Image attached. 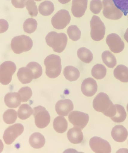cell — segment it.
Segmentation results:
<instances>
[{"label":"cell","mask_w":128,"mask_h":153,"mask_svg":"<svg viewBox=\"0 0 128 153\" xmlns=\"http://www.w3.org/2000/svg\"><path fill=\"white\" fill-rule=\"evenodd\" d=\"M4 122L7 124L14 123L17 118L16 111L14 109H8L5 111L3 116Z\"/></svg>","instance_id":"32"},{"label":"cell","mask_w":128,"mask_h":153,"mask_svg":"<svg viewBox=\"0 0 128 153\" xmlns=\"http://www.w3.org/2000/svg\"><path fill=\"white\" fill-rule=\"evenodd\" d=\"M116 110L113 116L110 118L114 122L121 123L126 119L127 114L124 107L120 105L115 104Z\"/></svg>","instance_id":"25"},{"label":"cell","mask_w":128,"mask_h":153,"mask_svg":"<svg viewBox=\"0 0 128 153\" xmlns=\"http://www.w3.org/2000/svg\"><path fill=\"white\" fill-rule=\"evenodd\" d=\"M67 135L68 140L73 144H79L83 139V134L81 129L77 127H74L70 129Z\"/></svg>","instance_id":"19"},{"label":"cell","mask_w":128,"mask_h":153,"mask_svg":"<svg viewBox=\"0 0 128 153\" xmlns=\"http://www.w3.org/2000/svg\"><path fill=\"white\" fill-rule=\"evenodd\" d=\"M37 23L35 19L29 18L26 19L24 22L23 28L24 31L27 33H31L36 30Z\"/></svg>","instance_id":"31"},{"label":"cell","mask_w":128,"mask_h":153,"mask_svg":"<svg viewBox=\"0 0 128 153\" xmlns=\"http://www.w3.org/2000/svg\"><path fill=\"white\" fill-rule=\"evenodd\" d=\"M4 102L6 106L9 108H17L21 103L20 94L16 92L8 93L4 97Z\"/></svg>","instance_id":"18"},{"label":"cell","mask_w":128,"mask_h":153,"mask_svg":"<svg viewBox=\"0 0 128 153\" xmlns=\"http://www.w3.org/2000/svg\"><path fill=\"white\" fill-rule=\"evenodd\" d=\"M18 93L20 94L22 102H27L32 94L31 89L28 86L22 87L19 90Z\"/></svg>","instance_id":"35"},{"label":"cell","mask_w":128,"mask_h":153,"mask_svg":"<svg viewBox=\"0 0 128 153\" xmlns=\"http://www.w3.org/2000/svg\"><path fill=\"white\" fill-rule=\"evenodd\" d=\"M63 74L66 79L70 81H76L80 75L78 69L72 66L65 67L63 71Z\"/></svg>","instance_id":"24"},{"label":"cell","mask_w":128,"mask_h":153,"mask_svg":"<svg viewBox=\"0 0 128 153\" xmlns=\"http://www.w3.org/2000/svg\"><path fill=\"white\" fill-rule=\"evenodd\" d=\"M47 45L52 48L53 51L60 53L66 47L68 41L67 37L64 33H57L55 31L49 32L45 37Z\"/></svg>","instance_id":"1"},{"label":"cell","mask_w":128,"mask_h":153,"mask_svg":"<svg viewBox=\"0 0 128 153\" xmlns=\"http://www.w3.org/2000/svg\"><path fill=\"white\" fill-rule=\"evenodd\" d=\"M16 68L15 64L11 61L4 62L0 65V82L2 84L7 85L11 82Z\"/></svg>","instance_id":"7"},{"label":"cell","mask_w":128,"mask_h":153,"mask_svg":"<svg viewBox=\"0 0 128 153\" xmlns=\"http://www.w3.org/2000/svg\"></svg>","instance_id":"45"},{"label":"cell","mask_w":128,"mask_h":153,"mask_svg":"<svg viewBox=\"0 0 128 153\" xmlns=\"http://www.w3.org/2000/svg\"><path fill=\"white\" fill-rule=\"evenodd\" d=\"M24 130L23 126L20 123H16L8 127L4 131L3 138L5 143L11 144Z\"/></svg>","instance_id":"10"},{"label":"cell","mask_w":128,"mask_h":153,"mask_svg":"<svg viewBox=\"0 0 128 153\" xmlns=\"http://www.w3.org/2000/svg\"><path fill=\"white\" fill-rule=\"evenodd\" d=\"M45 142L44 136L40 133L36 132L32 134L29 139V143L31 147L36 149L42 147Z\"/></svg>","instance_id":"21"},{"label":"cell","mask_w":128,"mask_h":153,"mask_svg":"<svg viewBox=\"0 0 128 153\" xmlns=\"http://www.w3.org/2000/svg\"><path fill=\"white\" fill-rule=\"evenodd\" d=\"M0 21V33L6 31L8 29V24L7 21L1 19Z\"/></svg>","instance_id":"40"},{"label":"cell","mask_w":128,"mask_h":153,"mask_svg":"<svg viewBox=\"0 0 128 153\" xmlns=\"http://www.w3.org/2000/svg\"><path fill=\"white\" fill-rule=\"evenodd\" d=\"M35 0L36 1H41L42 0Z\"/></svg>","instance_id":"44"},{"label":"cell","mask_w":128,"mask_h":153,"mask_svg":"<svg viewBox=\"0 0 128 153\" xmlns=\"http://www.w3.org/2000/svg\"><path fill=\"white\" fill-rule=\"evenodd\" d=\"M53 126L54 130L59 133L64 132L68 128V122L65 118L63 116H58L54 120Z\"/></svg>","instance_id":"23"},{"label":"cell","mask_w":128,"mask_h":153,"mask_svg":"<svg viewBox=\"0 0 128 153\" xmlns=\"http://www.w3.org/2000/svg\"><path fill=\"white\" fill-rule=\"evenodd\" d=\"M33 42L30 37L24 35L14 37L11 40V47L16 54H20L30 50L32 48Z\"/></svg>","instance_id":"3"},{"label":"cell","mask_w":128,"mask_h":153,"mask_svg":"<svg viewBox=\"0 0 128 153\" xmlns=\"http://www.w3.org/2000/svg\"><path fill=\"white\" fill-rule=\"evenodd\" d=\"M111 135L116 141L122 142L127 139L128 132L127 129L122 125H116L112 129Z\"/></svg>","instance_id":"17"},{"label":"cell","mask_w":128,"mask_h":153,"mask_svg":"<svg viewBox=\"0 0 128 153\" xmlns=\"http://www.w3.org/2000/svg\"><path fill=\"white\" fill-rule=\"evenodd\" d=\"M27 0H11L12 5L16 8H22L25 6Z\"/></svg>","instance_id":"39"},{"label":"cell","mask_w":128,"mask_h":153,"mask_svg":"<svg viewBox=\"0 0 128 153\" xmlns=\"http://www.w3.org/2000/svg\"><path fill=\"white\" fill-rule=\"evenodd\" d=\"M69 121L74 127L83 129L87 125L89 120V115L78 111H73L68 115Z\"/></svg>","instance_id":"12"},{"label":"cell","mask_w":128,"mask_h":153,"mask_svg":"<svg viewBox=\"0 0 128 153\" xmlns=\"http://www.w3.org/2000/svg\"><path fill=\"white\" fill-rule=\"evenodd\" d=\"M114 77L123 82H128V68L123 65H118L113 71Z\"/></svg>","instance_id":"22"},{"label":"cell","mask_w":128,"mask_h":153,"mask_svg":"<svg viewBox=\"0 0 128 153\" xmlns=\"http://www.w3.org/2000/svg\"><path fill=\"white\" fill-rule=\"evenodd\" d=\"M33 115L35 124L39 128H45L50 123L51 117L49 114L42 106L39 105L34 107Z\"/></svg>","instance_id":"6"},{"label":"cell","mask_w":128,"mask_h":153,"mask_svg":"<svg viewBox=\"0 0 128 153\" xmlns=\"http://www.w3.org/2000/svg\"><path fill=\"white\" fill-rule=\"evenodd\" d=\"M92 150L96 153H110L111 148L109 143L101 138L95 136L91 138L89 142Z\"/></svg>","instance_id":"11"},{"label":"cell","mask_w":128,"mask_h":153,"mask_svg":"<svg viewBox=\"0 0 128 153\" xmlns=\"http://www.w3.org/2000/svg\"><path fill=\"white\" fill-rule=\"evenodd\" d=\"M127 111L128 112V103L127 105Z\"/></svg>","instance_id":"43"},{"label":"cell","mask_w":128,"mask_h":153,"mask_svg":"<svg viewBox=\"0 0 128 153\" xmlns=\"http://www.w3.org/2000/svg\"><path fill=\"white\" fill-rule=\"evenodd\" d=\"M113 105L108 95L103 92L97 94L93 102L94 109L97 111L102 113L106 116Z\"/></svg>","instance_id":"4"},{"label":"cell","mask_w":128,"mask_h":153,"mask_svg":"<svg viewBox=\"0 0 128 153\" xmlns=\"http://www.w3.org/2000/svg\"><path fill=\"white\" fill-rule=\"evenodd\" d=\"M74 109V105L72 101L69 99L61 100L58 101L55 105V109L57 113L62 116H67L68 113Z\"/></svg>","instance_id":"15"},{"label":"cell","mask_w":128,"mask_h":153,"mask_svg":"<svg viewBox=\"0 0 128 153\" xmlns=\"http://www.w3.org/2000/svg\"><path fill=\"white\" fill-rule=\"evenodd\" d=\"M103 13L105 17L115 20L122 17V12L115 6L112 0H103Z\"/></svg>","instance_id":"9"},{"label":"cell","mask_w":128,"mask_h":153,"mask_svg":"<svg viewBox=\"0 0 128 153\" xmlns=\"http://www.w3.org/2000/svg\"><path fill=\"white\" fill-rule=\"evenodd\" d=\"M106 69L103 65L98 64L95 65L91 71L92 76L97 79H103L106 75Z\"/></svg>","instance_id":"29"},{"label":"cell","mask_w":128,"mask_h":153,"mask_svg":"<svg viewBox=\"0 0 128 153\" xmlns=\"http://www.w3.org/2000/svg\"><path fill=\"white\" fill-rule=\"evenodd\" d=\"M71 0H58L62 4H65L69 2Z\"/></svg>","instance_id":"42"},{"label":"cell","mask_w":128,"mask_h":153,"mask_svg":"<svg viewBox=\"0 0 128 153\" xmlns=\"http://www.w3.org/2000/svg\"><path fill=\"white\" fill-rule=\"evenodd\" d=\"M91 36L92 39L99 41L102 39L105 33L104 24L98 16L94 15L90 21Z\"/></svg>","instance_id":"5"},{"label":"cell","mask_w":128,"mask_h":153,"mask_svg":"<svg viewBox=\"0 0 128 153\" xmlns=\"http://www.w3.org/2000/svg\"></svg>","instance_id":"46"},{"label":"cell","mask_w":128,"mask_h":153,"mask_svg":"<svg viewBox=\"0 0 128 153\" xmlns=\"http://www.w3.org/2000/svg\"><path fill=\"white\" fill-rule=\"evenodd\" d=\"M31 107L27 104H23L19 107L17 111L19 118L22 120L28 118L32 114Z\"/></svg>","instance_id":"30"},{"label":"cell","mask_w":128,"mask_h":153,"mask_svg":"<svg viewBox=\"0 0 128 153\" xmlns=\"http://www.w3.org/2000/svg\"><path fill=\"white\" fill-rule=\"evenodd\" d=\"M102 7V3L100 0H92L90 2V9L94 14L100 13Z\"/></svg>","instance_id":"38"},{"label":"cell","mask_w":128,"mask_h":153,"mask_svg":"<svg viewBox=\"0 0 128 153\" xmlns=\"http://www.w3.org/2000/svg\"><path fill=\"white\" fill-rule=\"evenodd\" d=\"M25 5L29 15L32 17L36 16L38 14V10L34 0H28Z\"/></svg>","instance_id":"36"},{"label":"cell","mask_w":128,"mask_h":153,"mask_svg":"<svg viewBox=\"0 0 128 153\" xmlns=\"http://www.w3.org/2000/svg\"><path fill=\"white\" fill-rule=\"evenodd\" d=\"M81 90L83 94L87 97H92L97 92V85L96 81L92 78L85 79L81 85Z\"/></svg>","instance_id":"14"},{"label":"cell","mask_w":128,"mask_h":153,"mask_svg":"<svg viewBox=\"0 0 128 153\" xmlns=\"http://www.w3.org/2000/svg\"><path fill=\"white\" fill-rule=\"evenodd\" d=\"M77 55L79 59L82 62L88 63L93 59V54L89 49L82 47L78 49L77 52Z\"/></svg>","instance_id":"27"},{"label":"cell","mask_w":128,"mask_h":153,"mask_svg":"<svg viewBox=\"0 0 128 153\" xmlns=\"http://www.w3.org/2000/svg\"><path fill=\"white\" fill-rule=\"evenodd\" d=\"M45 66V73L50 78H54L60 74L62 70L61 59L57 55L51 54L47 56L44 60Z\"/></svg>","instance_id":"2"},{"label":"cell","mask_w":128,"mask_h":153,"mask_svg":"<svg viewBox=\"0 0 128 153\" xmlns=\"http://www.w3.org/2000/svg\"><path fill=\"white\" fill-rule=\"evenodd\" d=\"M17 76L19 81L23 84L29 83L34 79V76L31 69L26 66L20 68Z\"/></svg>","instance_id":"20"},{"label":"cell","mask_w":128,"mask_h":153,"mask_svg":"<svg viewBox=\"0 0 128 153\" xmlns=\"http://www.w3.org/2000/svg\"><path fill=\"white\" fill-rule=\"evenodd\" d=\"M26 66L30 68L32 71L34 76V79L39 77L42 75V69L40 65L34 62H31Z\"/></svg>","instance_id":"33"},{"label":"cell","mask_w":128,"mask_h":153,"mask_svg":"<svg viewBox=\"0 0 128 153\" xmlns=\"http://www.w3.org/2000/svg\"><path fill=\"white\" fill-rule=\"evenodd\" d=\"M106 42L110 50L115 53H118L124 49V43L117 34L112 33L108 35L106 39Z\"/></svg>","instance_id":"13"},{"label":"cell","mask_w":128,"mask_h":153,"mask_svg":"<svg viewBox=\"0 0 128 153\" xmlns=\"http://www.w3.org/2000/svg\"><path fill=\"white\" fill-rule=\"evenodd\" d=\"M67 33L70 39L73 41H77L80 38L81 31L75 25L69 26L67 30Z\"/></svg>","instance_id":"34"},{"label":"cell","mask_w":128,"mask_h":153,"mask_svg":"<svg viewBox=\"0 0 128 153\" xmlns=\"http://www.w3.org/2000/svg\"><path fill=\"white\" fill-rule=\"evenodd\" d=\"M115 6L126 16L128 13V0H112Z\"/></svg>","instance_id":"37"},{"label":"cell","mask_w":128,"mask_h":153,"mask_svg":"<svg viewBox=\"0 0 128 153\" xmlns=\"http://www.w3.org/2000/svg\"><path fill=\"white\" fill-rule=\"evenodd\" d=\"M124 37L125 39L128 43V28L126 30L124 34Z\"/></svg>","instance_id":"41"},{"label":"cell","mask_w":128,"mask_h":153,"mask_svg":"<svg viewBox=\"0 0 128 153\" xmlns=\"http://www.w3.org/2000/svg\"><path fill=\"white\" fill-rule=\"evenodd\" d=\"M71 19L68 11L62 9L58 11L52 17L51 23L54 28L58 30L62 29L70 23Z\"/></svg>","instance_id":"8"},{"label":"cell","mask_w":128,"mask_h":153,"mask_svg":"<svg viewBox=\"0 0 128 153\" xmlns=\"http://www.w3.org/2000/svg\"><path fill=\"white\" fill-rule=\"evenodd\" d=\"M103 62L108 67L112 68L116 64L117 61L115 56L109 51H106L101 55Z\"/></svg>","instance_id":"28"},{"label":"cell","mask_w":128,"mask_h":153,"mask_svg":"<svg viewBox=\"0 0 128 153\" xmlns=\"http://www.w3.org/2000/svg\"><path fill=\"white\" fill-rule=\"evenodd\" d=\"M88 0H73L71 11L73 15L80 18L84 14L87 6Z\"/></svg>","instance_id":"16"},{"label":"cell","mask_w":128,"mask_h":153,"mask_svg":"<svg viewBox=\"0 0 128 153\" xmlns=\"http://www.w3.org/2000/svg\"><path fill=\"white\" fill-rule=\"evenodd\" d=\"M38 10L40 13L42 15L48 16L50 15L54 11V4L50 1H45L39 4Z\"/></svg>","instance_id":"26"}]
</instances>
